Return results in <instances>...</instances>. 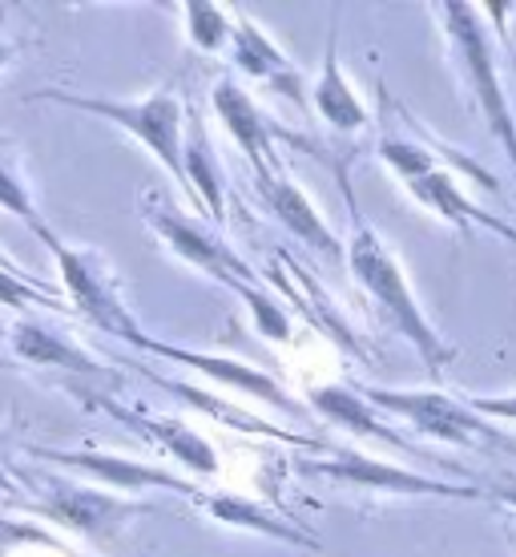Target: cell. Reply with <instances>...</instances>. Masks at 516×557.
Here are the masks:
<instances>
[{
  "label": "cell",
  "mask_w": 516,
  "mask_h": 557,
  "mask_svg": "<svg viewBox=\"0 0 516 557\" xmlns=\"http://www.w3.org/2000/svg\"><path fill=\"white\" fill-rule=\"evenodd\" d=\"M343 259H348L355 283L367 292V299L379 307V320H388L391 327L419 351L424 368L440 376L444 363L452 360L456 351L436 335L432 320H428L424 307L416 304V295L407 287V278H404V271H400V263H395V255L383 247V238H379L372 226L363 223L355 202H351V238H348V247H343Z\"/></svg>",
  "instance_id": "obj_1"
},
{
  "label": "cell",
  "mask_w": 516,
  "mask_h": 557,
  "mask_svg": "<svg viewBox=\"0 0 516 557\" xmlns=\"http://www.w3.org/2000/svg\"><path fill=\"white\" fill-rule=\"evenodd\" d=\"M33 101H56V106H70V110L93 113L110 126L126 129L129 138L141 141L146 150L154 153L158 162L181 182L186 190V170H181V129H186V110L169 89H158L154 98L146 101H113V98H77L65 89H45ZM190 195V190H186Z\"/></svg>",
  "instance_id": "obj_2"
},
{
  "label": "cell",
  "mask_w": 516,
  "mask_h": 557,
  "mask_svg": "<svg viewBox=\"0 0 516 557\" xmlns=\"http://www.w3.org/2000/svg\"><path fill=\"white\" fill-rule=\"evenodd\" d=\"M436 16L444 21L448 41H452V49L461 57L468 89H473V98H476V110H480V117L492 126V134L501 138V146L508 150V162H513V170H516V117H513V110H508V101H504L501 73L492 65L489 37H484V28L476 21V9H468V4H440Z\"/></svg>",
  "instance_id": "obj_3"
},
{
  "label": "cell",
  "mask_w": 516,
  "mask_h": 557,
  "mask_svg": "<svg viewBox=\"0 0 516 557\" xmlns=\"http://www.w3.org/2000/svg\"><path fill=\"white\" fill-rule=\"evenodd\" d=\"M363 400L379 412H391V417L407 420L412 429H419L432 441H444V445H476V441H492V445H513L508 436L492 429L484 417H476L473 408L452 400L444 392H395V388H372L363 392Z\"/></svg>",
  "instance_id": "obj_4"
},
{
  "label": "cell",
  "mask_w": 516,
  "mask_h": 557,
  "mask_svg": "<svg viewBox=\"0 0 516 557\" xmlns=\"http://www.w3.org/2000/svg\"><path fill=\"white\" fill-rule=\"evenodd\" d=\"M49 251L56 255V267H61V278H65V292L73 295V304L89 323H98L101 332L117 335V339H134L138 327H134V315H129L126 299L117 292V278L105 263H101L98 251H85V247H70V243H45Z\"/></svg>",
  "instance_id": "obj_5"
},
{
  "label": "cell",
  "mask_w": 516,
  "mask_h": 557,
  "mask_svg": "<svg viewBox=\"0 0 516 557\" xmlns=\"http://www.w3.org/2000/svg\"><path fill=\"white\" fill-rule=\"evenodd\" d=\"M33 513L49 517L56 525L73 530L77 537H85L89 545H110L129 517L141 513L138 502H122L113 493H101V488L89 485H73L65 476H49L45 485V497L33 502Z\"/></svg>",
  "instance_id": "obj_6"
},
{
  "label": "cell",
  "mask_w": 516,
  "mask_h": 557,
  "mask_svg": "<svg viewBox=\"0 0 516 557\" xmlns=\"http://www.w3.org/2000/svg\"><path fill=\"white\" fill-rule=\"evenodd\" d=\"M303 473L327 476L336 485L376 488V493H395V497H452V502H476V485H452V481H432V476L407 473L400 465L363 457L360 448H336V457L327 460H303Z\"/></svg>",
  "instance_id": "obj_7"
},
{
  "label": "cell",
  "mask_w": 516,
  "mask_h": 557,
  "mask_svg": "<svg viewBox=\"0 0 516 557\" xmlns=\"http://www.w3.org/2000/svg\"><path fill=\"white\" fill-rule=\"evenodd\" d=\"M146 219H150V226H154L158 235L166 238L169 251L178 255L181 263H190V267H198L202 275L218 278V283L230 287L235 295L247 292V287H263L259 275L251 271V263H247L242 255L230 251L218 235H210L206 226H198L194 219H186V214L162 207V202H154Z\"/></svg>",
  "instance_id": "obj_8"
},
{
  "label": "cell",
  "mask_w": 516,
  "mask_h": 557,
  "mask_svg": "<svg viewBox=\"0 0 516 557\" xmlns=\"http://www.w3.org/2000/svg\"><path fill=\"white\" fill-rule=\"evenodd\" d=\"M210 101H214L218 122L230 129V138H235L238 146H242V153L251 158V170L259 174V182L270 186V182L279 178L275 166H270V158H275V138H287V141H299V138H291V134H282V129L270 126V122L263 117V110L254 106L251 94H247L238 82H230V77H223V82L214 85Z\"/></svg>",
  "instance_id": "obj_9"
},
{
  "label": "cell",
  "mask_w": 516,
  "mask_h": 557,
  "mask_svg": "<svg viewBox=\"0 0 516 557\" xmlns=\"http://www.w3.org/2000/svg\"><path fill=\"white\" fill-rule=\"evenodd\" d=\"M37 460H53V465H65V469H77V473L93 476L110 488H166V493H178V497H198V485L181 481L178 473L169 469H158V465H146V460H129V457H113V453H89V448H33Z\"/></svg>",
  "instance_id": "obj_10"
},
{
  "label": "cell",
  "mask_w": 516,
  "mask_h": 557,
  "mask_svg": "<svg viewBox=\"0 0 516 557\" xmlns=\"http://www.w3.org/2000/svg\"><path fill=\"white\" fill-rule=\"evenodd\" d=\"M129 344H134V348H141V351H154V356H162V360L181 363V368H190V372L214 380V384H223V388H238V392H247V396H259V400H263V405H270V408L299 412V405H294L291 396H287L275 380L266 376V372L251 368V363L230 360V356H202V351H190V348H174V344H162V339H154V335H141V332L134 335Z\"/></svg>",
  "instance_id": "obj_11"
},
{
  "label": "cell",
  "mask_w": 516,
  "mask_h": 557,
  "mask_svg": "<svg viewBox=\"0 0 516 557\" xmlns=\"http://www.w3.org/2000/svg\"><path fill=\"white\" fill-rule=\"evenodd\" d=\"M230 61L235 70H242L254 82L270 85L275 94L291 98L294 106H307V85H303V73L294 70V61L282 53L279 45L266 37L263 28L254 25L251 16H238L230 21Z\"/></svg>",
  "instance_id": "obj_12"
},
{
  "label": "cell",
  "mask_w": 516,
  "mask_h": 557,
  "mask_svg": "<svg viewBox=\"0 0 516 557\" xmlns=\"http://www.w3.org/2000/svg\"><path fill=\"white\" fill-rule=\"evenodd\" d=\"M311 408H315L319 417L336 420L339 429L355 432V436H367V441H376V445L412 448L404 432L391 429L388 420L379 417V408H372L363 400V392H351V388H343V384H323V388H311Z\"/></svg>",
  "instance_id": "obj_13"
},
{
  "label": "cell",
  "mask_w": 516,
  "mask_h": 557,
  "mask_svg": "<svg viewBox=\"0 0 516 557\" xmlns=\"http://www.w3.org/2000/svg\"><path fill=\"white\" fill-rule=\"evenodd\" d=\"M407 190H412V198L416 202H424L428 210H436L444 223H452V226H461V231H468V226H484V231H492V235H501V238H508V243H516V231L513 226H504V223H496L489 210H480L473 202V198L464 195L456 182L448 178L444 170L436 166V170H428V174H419V178H412V182H404Z\"/></svg>",
  "instance_id": "obj_14"
},
{
  "label": "cell",
  "mask_w": 516,
  "mask_h": 557,
  "mask_svg": "<svg viewBox=\"0 0 516 557\" xmlns=\"http://www.w3.org/2000/svg\"><path fill=\"white\" fill-rule=\"evenodd\" d=\"M181 170H186V190L202 198V207L214 214V223L226 219V198H223V170H218V153L210 146L202 117L186 113V129H181Z\"/></svg>",
  "instance_id": "obj_15"
},
{
  "label": "cell",
  "mask_w": 516,
  "mask_h": 557,
  "mask_svg": "<svg viewBox=\"0 0 516 557\" xmlns=\"http://www.w3.org/2000/svg\"><path fill=\"white\" fill-rule=\"evenodd\" d=\"M266 202L275 210V219H279L291 235H299L307 243L311 251L327 255V259H343V243L331 235V226L323 223V214L307 202V195L294 186L291 178H275L266 186Z\"/></svg>",
  "instance_id": "obj_16"
},
{
  "label": "cell",
  "mask_w": 516,
  "mask_h": 557,
  "mask_svg": "<svg viewBox=\"0 0 516 557\" xmlns=\"http://www.w3.org/2000/svg\"><path fill=\"white\" fill-rule=\"evenodd\" d=\"M9 344H13V351L21 360L41 363V368H65V372H81V376H110L93 356H85L77 344H70L65 335L49 332L45 323H33V320L13 323Z\"/></svg>",
  "instance_id": "obj_17"
},
{
  "label": "cell",
  "mask_w": 516,
  "mask_h": 557,
  "mask_svg": "<svg viewBox=\"0 0 516 557\" xmlns=\"http://www.w3.org/2000/svg\"><path fill=\"white\" fill-rule=\"evenodd\" d=\"M194 502L202 505L214 521L235 525V530L263 533V537H275V542H287V545H315V537H311L307 530H299V525H291V521H282L279 513H270V509H263V505H254V502H242V497L202 493V488H198Z\"/></svg>",
  "instance_id": "obj_18"
},
{
  "label": "cell",
  "mask_w": 516,
  "mask_h": 557,
  "mask_svg": "<svg viewBox=\"0 0 516 557\" xmlns=\"http://www.w3.org/2000/svg\"><path fill=\"white\" fill-rule=\"evenodd\" d=\"M311 101H315V110H319L323 122H327V126H336V129H343V134L367 126V110H363V101L355 98L351 82L343 77V70H339L336 37L327 41V53H323V73H319V82H315V89H311Z\"/></svg>",
  "instance_id": "obj_19"
},
{
  "label": "cell",
  "mask_w": 516,
  "mask_h": 557,
  "mask_svg": "<svg viewBox=\"0 0 516 557\" xmlns=\"http://www.w3.org/2000/svg\"><path fill=\"white\" fill-rule=\"evenodd\" d=\"M105 408L117 412L126 424H134L146 441H154L158 448H166L169 457H178L190 473H198V476L218 473V457H214V448H210L206 441L190 429V424H181V420H138L134 412H122V408H113V405H105Z\"/></svg>",
  "instance_id": "obj_20"
},
{
  "label": "cell",
  "mask_w": 516,
  "mask_h": 557,
  "mask_svg": "<svg viewBox=\"0 0 516 557\" xmlns=\"http://www.w3.org/2000/svg\"><path fill=\"white\" fill-rule=\"evenodd\" d=\"M154 384H162L166 392H174L178 400H186V405L202 408V412H214V420H223V424H230V429L238 432H251V436H275V441H294V445H307L303 436H291V432L275 429V424H266V420L251 417L247 408H235V405H223L218 396H210V392H198L194 384H186V380H166V376H150Z\"/></svg>",
  "instance_id": "obj_21"
},
{
  "label": "cell",
  "mask_w": 516,
  "mask_h": 557,
  "mask_svg": "<svg viewBox=\"0 0 516 557\" xmlns=\"http://www.w3.org/2000/svg\"><path fill=\"white\" fill-rule=\"evenodd\" d=\"M181 16H186V37L194 49L202 53H223L226 45H230V13H226L223 4H181Z\"/></svg>",
  "instance_id": "obj_22"
},
{
  "label": "cell",
  "mask_w": 516,
  "mask_h": 557,
  "mask_svg": "<svg viewBox=\"0 0 516 557\" xmlns=\"http://www.w3.org/2000/svg\"><path fill=\"white\" fill-rule=\"evenodd\" d=\"M0 210H9V214H16L21 223L33 231V235L41 238V243H53V231L45 226L41 210H37V202H33V195H28V186L21 178H16V170L0 158Z\"/></svg>",
  "instance_id": "obj_23"
},
{
  "label": "cell",
  "mask_w": 516,
  "mask_h": 557,
  "mask_svg": "<svg viewBox=\"0 0 516 557\" xmlns=\"http://www.w3.org/2000/svg\"><path fill=\"white\" fill-rule=\"evenodd\" d=\"M238 295H242V304L251 307V320L263 339H275V344H287V339H291V315L275 304V295L263 292V287H247V292H238Z\"/></svg>",
  "instance_id": "obj_24"
},
{
  "label": "cell",
  "mask_w": 516,
  "mask_h": 557,
  "mask_svg": "<svg viewBox=\"0 0 516 557\" xmlns=\"http://www.w3.org/2000/svg\"><path fill=\"white\" fill-rule=\"evenodd\" d=\"M0 307H56V295L37 287L21 271H4L0 267Z\"/></svg>",
  "instance_id": "obj_25"
},
{
  "label": "cell",
  "mask_w": 516,
  "mask_h": 557,
  "mask_svg": "<svg viewBox=\"0 0 516 557\" xmlns=\"http://www.w3.org/2000/svg\"><path fill=\"white\" fill-rule=\"evenodd\" d=\"M476 417H504V420H516V392L513 396H473L468 400Z\"/></svg>",
  "instance_id": "obj_26"
},
{
  "label": "cell",
  "mask_w": 516,
  "mask_h": 557,
  "mask_svg": "<svg viewBox=\"0 0 516 557\" xmlns=\"http://www.w3.org/2000/svg\"><path fill=\"white\" fill-rule=\"evenodd\" d=\"M16 542H49V537L37 533V530H25V525H9V521H0V545H16Z\"/></svg>",
  "instance_id": "obj_27"
},
{
  "label": "cell",
  "mask_w": 516,
  "mask_h": 557,
  "mask_svg": "<svg viewBox=\"0 0 516 557\" xmlns=\"http://www.w3.org/2000/svg\"><path fill=\"white\" fill-rule=\"evenodd\" d=\"M13 41H9V37H4V33H0V70H4V65H9V61H13Z\"/></svg>",
  "instance_id": "obj_28"
},
{
  "label": "cell",
  "mask_w": 516,
  "mask_h": 557,
  "mask_svg": "<svg viewBox=\"0 0 516 557\" xmlns=\"http://www.w3.org/2000/svg\"><path fill=\"white\" fill-rule=\"evenodd\" d=\"M496 497H501V502H508V505H516V481H513V485L496 488Z\"/></svg>",
  "instance_id": "obj_29"
},
{
  "label": "cell",
  "mask_w": 516,
  "mask_h": 557,
  "mask_svg": "<svg viewBox=\"0 0 516 557\" xmlns=\"http://www.w3.org/2000/svg\"><path fill=\"white\" fill-rule=\"evenodd\" d=\"M0 267H4V271H16V263H13V259H9L4 251H0Z\"/></svg>",
  "instance_id": "obj_30"
},
{
  "label": "cell",
  "mask_w": 516,
  "mask_h": 557,
  "mask_svg": "<svg viewBox=\"0 0 516 557\" xmlns=\"http://www.w3.org/2000/svg\"><path fill=\"white\" fill-rule=\"evenodd\" d=\"M0 493H9V476H4V469H0Z\"/></svg>",
  "instance_id": "obj_31"
}]
</instances>
